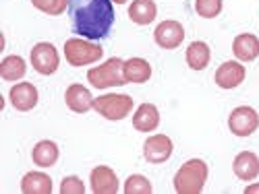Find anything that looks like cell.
<instances>
[{"label":"cell","instance_id":"484cf974","mask_svg":"<svg viewBox=\"0 0 259 194\" xmlns=\"http://www.w3.org/2000/svg\"><path fill=\"white\" fill-rule=\"evenodd\" d=\"M85 184L79 176H64L60 182V194H83Z\"/></svg>","mask_w":259,"mask_h":194},{"label":"cell","instance_id":"83f0119b","mask_svg":"<svg viewBox=\"0 0 259 194\" xmlns=\"http://www.w3.org/2000/svg\"><path fill=\"white\" fill-rule=\"evenodd\" d=\"M112 3H116V5H126L128 0H112Z\"/></svg>","mask_w":259,"mask_h":194},{"label":"cell","instance_id":"7c38bea8","mask_svg":"<svg viewBox=\"0 0 259 194\" xmlns=\"http://www.w3.org/2000/svg\"><path fill=\"white\" fill-rule=\"evenodd\" d=\"M9 99H11V105L17 112H31L39 101V93H37L33 83L25 81V83L13 85L11 91H9Z\"/></svg>","mask_w":259,"mask_h":194},{"label":"cell","instance_id":"8fae6325","mask_svg":"<svg viewBox=\"0 0 259 194\" xmlns=\"http://www.w3.org/2000/svg\"><path fill=\"white\" fill-rule=\"evenodd\" d=\"M90 188L94 194H116L120 190L116 171L108 165L94 167L90 174Z\"/></svg>","mask_w":259,"mask_h":194},{"label":"cell","instance_id":"44dd1931","mask_svg":"<svg viewBox=\"0 0 259 194\" xmlns=\"http://www.w3.org/2000/svg\"><path fill=\"white\" fill-rule=\"evenodd\" d=\"M21 192L23 194H50L52 178L44 171H27L21 180Z\"/></svg>","mask_w":259,"mask_h":194},{"label":"cell","instance_id":"7a4b0ae2","mask_svg":"<svg viewBox=\"0 0 259 194\" xmlns=\"http://www.w3.org/2000/svg\"><path fill=\"white\" fill-rule=\"evenodd\" d=\"M207 176H209L207 163L199 157H193L179 167L172 184H175V190L179 194H199L205 188Z\"/></svg>","mask_w":259,"mask_h":194},{"label":"cell","instance_id":"ffe728a7","mask_svg":"<svg viewBox=\"0 0 259 194\" xmlns=\"http://www.w3.org/2000/svg\"><path fill=\"white\" fill-rule=\"evenodd\" d=\"M185 60L191 71H205L211 60V50L205 41H199V39L191 41L187 48V54H185Z\"/></svg>","mask_w":259,"mask_h":194},{"label":"cell","instance_id":"4fadbf2b","mask_svg":"<svg viewBox=\"0 0 259 194\" xmlns=\"http://www.w3.org/2000/svg\"><path fill=\"white\" fill-rule=\"evenodd\" d=\"M94 99L96 97L92 95V91L79 83L69 85L67 91H64V103H67V107L75 114H85V112L94 110Z\"/></svg>","mask_w":259,"mask_h":194},{"label":"cell","instance_id":"7402d4cb","mask_svg":"<svg viewBox=\"0 0 259 194\" xmlns=\"http://www.w3.org/2000/svg\"><path fill=\"white\" fill-rule=\"evenodd\" d=\"M27 73V64L21 56H7L3 62H0V77L9 83H15V81H21Z\"/></svg>","mask_w":259,"mask_h":194},{"label":"cell","instance_id":"e0dca14e","mask_svg":"<svg viewBox=\"0 0 259 194\" xmlns=\"http://www.w3.org/2000/svg\"><path fill=\"white\" fill-rule=\"evenodd\" d=\"M124 79H126V83H135V85H143V83H147L149 79H152V64H149L145 58H139V56H135V58H128V60H124Z\"/></svg>","mask_w":259,"mask_h":194},{"label":"cell","instance_id":"5bb4252c","mask_svg":"<svg viewBox=\"0 0 259 194\" xmlns=\"http://www.w3.org/2000/svg\"><path fill=\"white\" fill-rule=\"evenodd\" d=\"M234 176L243 182H253L259 176V157L253 151H241L232 161Z\"/></svg>","mask_w":259,"mask_h":194},{"label":"cell","instance_id":"ac0fdd59","mask_svg":"<svg viewBox=\"0 0 259 194\" xmlns=\"http://www.w3.org/2000/svg\"><path fill=\"white\" fill-rule=\"evenodd\" d=\"M58 157H60L58 145L48 139L35 143V147L31 149V159L37 167H52V165H56Z\"/></svg>","mask_w":259,"mask_h":194},{"label":"cell","instance_id":"6da1fadb","mask_svg":"<svg viewBox=\"0 0 259 194\" xmlns=\"http://www.w3.org/2000/svg\"><path fill=\"white\" fill-rule=\"evenodd\" d=\"M73 31L85 39H104L114 25L112 0H69Z\"/></svg>","mask_w":259,"mask_h":194},{"label":"cell","instance_id":"8992f818","mask_svg":"<svg viewBox=\"0 0 259 194\" xmlns=\"http://www.w3.org/2000/svg\"><path fill=\"white\" fill-rule=\"evenodd\" d=\"M228 128L234 137L239 139H247L253 133H257L259 128V114L255 107L251 105H239L234 107L228 116Z\"/></svg>","mask_w":259,"mask_h":194},{"label":"cell","instance_id":"9a60e30c","mask_svg":"<svg viewBox=\"0 0 259 194\" xmlns=\"http://www.w3.org/2000/svg\"><path fill=\"white\" fill-rule=\"evenodd\" d=\"M160 126V110L154 103H141L133 114V128L137 133H154Z\"/></svg>","mask_w":259,"mask_h":194},{"label":"cell","instance_id":"ba28073f","mask_svg":"<svg viewBox=\"0 0 259 194\" xmlns=\"http://www.w3.org/2000/svg\"><path fill=\"white\" fill-rule=\"evenodd\" d=\"M245 77H247V69L243 67L241 60H226L215 69L213 81L220 89L230 91V89L241 87V85L245 83Z\"/></svg>","mask_w":259,"mask_h":194},{"label":"cell","instance_id":"4316f807","mask_svg":"<svg viewBox=\"0 0 259 194\" xmlns=\"http://www.w3.org/2000/svg\"><path fill=\"white\" fill-rule=\"evenodd\" d=\"M245 194H259V182L249 184V186L245 188Z\"/></svg>","mask_w":259,"mask_h":194},{"label":"cell","instance_id":"2e32d148","mask_svg":"<svg viewBox=\"0 0 259 194\" xmlns=\"http://www.w3.org/2000/svg\"><path fill=\"white\" fill-rule=\"evenodd\" d=\"M232 54L241 62H253L259 56V37L253 33H239L232 39Z\"/></svg>","mask_w":259,"mask_h":194},{"label":"cell","instance_id":"52a82bcc","mask_svg":"<svg viewBox=\"0 0 259 194\" xmlns=\"http://www.w3.org/2000/svg\"><path fill=\"white\" fill-rule=\"evenodd\" d=\"M29 60H31L33 71L44 75V77L54 75L58 71V64H60L58 50L54 48V44H50V41H39V44H35L31 48Z\"/></svg>","mask_w":259,"mask_h":194},{"label":"cell","instance_id":"30bf717a","mask_svg":"<svg viewBox=\"0 0 259 194\" xmlns=\"http://www.w3.org/2000/svg\"><path fill=\"white\" fill-rule=\"evenodd\" d=\"M154 39L162 50H177L185 39V27H183V23H179L175 19L162 21L154 29Z\"/></svg>","mask_w":259,"mask_h":194},{"label":"cell","instance_id":"603a6c76","mask_svg":"<svg viewBox=\"0 0 259 194\" xmlns=\"http://www.w3.org/2000/svg\"><path fill=\"white\" fill-rule=\"evenodd\" d=\"M124 194H152L154 192V186L145 176L141 174H133L124 180V186H122Z\"/></svg>","mask_w":259,"mask_h":194},{"label":"cell","instance_id":"cb8c5ba5","mask_svg":"<svg viewBox=\"0 0 259 194\" xmlns=\"http://www.w3.org/2000/svg\"><path fill=\"white\" fill-rule=\"evenodd\" d=\"M31 5L44 15L58 17L64 11H69V0H31Z\"/></svg>","mask_w":259,"mask_h":194},{"label":"cell","instance_id":"3957f363","mask_svg":"<svg viewBox=\"0 0 259 194\" xmlns=\"http://www.w3.org/2000/svg\"><path fill=\"white\" fill-rule=\"evenodd\" d=\"M104 56V48L100 44L85 37H71L64 41V58L71 67H90L100 62Z\"/></svg>","mask_w":259,"mask_h":194},{"label":"cell","instance_id":"d4e9b609","mask_svg":"<svg viewBox=\"0 0 259 194\" xmlns=\"http://www.w3.org/2000/svg\"><path fill=\"white\" fill-rule=\"evenodd\" d=\"M224 9V0H195V11L201 19H215Z\"/></svg>","mask_w":259,"mask_h":194},{"label":"cell","instance_id":"277c9868","mask_svg":"<svg viewBox=\"0 0 259 194\" xmlns=\"http://www.w3.org/2000/svg\"><path fill=\"white\" fill-rule=\"evenodd\" d=\"M124 60L122 58H108L100 67H94L88 71V81L96 89H110V87H122L126 85L124 79Z\"/></svg>","mask_w":259,"mask_h":194},{"label":"cell","instance_id":"9c48e42d","mask_svg":"<svg viewBox=\"0 0 259 194\" xmlns=\"http://www.w3.org/2000/svg\"><path fill=\"white\" fill-rule=\"evenodd\" d=\"M172 153H175V143L166 135H152L143 143V157L147 163H166L172 157Z\"/></svg>","mask_w":259,"mask_h":194},{"label":"cell","instance_id":"d6986e66","mask_svg":"<svg viewBox=\"0 0 259 194\" xmlns=\"http://www.w3.org/2000/svg\"><path fill=\"white\" fill-rule=\"evenodd\" d=\"M158 17V5L154 0H133L128 5V19L135 25H149L154 23V19Z\"/></svg>","mask_w":259,"mask_h":194},{"label":"cell","instance_id":"5b68a950","mask_svg":"<svg viewBox=\"0 0 259 194\" xmlns=\"http://www.w3.org/2000/svg\"><path fill=\"white\" fill-rule=\"evenodd\" d=\"M135 101L126 93H106L94 99V110L110 122H120L133 112Z\"/></svg>","mask_w":259,"mask_h":194}]
</instances>
